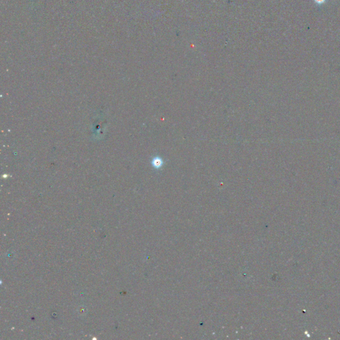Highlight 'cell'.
I'll list each match as a JSON object with an SVG mask.
<instances>
[{"mask_svg":"<svg viewBox=\"0 0 340 340\" xmlns=\"http://www.w3.org/2000/svg\"><path fill=\"white\" fill-rule=\"evenodd\" d=\"M152 164H153L154 167L158 168V167H160V166L161 165V161H160V159L155 158V159H154L153 161H152Z\"/></svg>","mask_w":340,"mask_h":340,"instance_id":"obj_1","label":"cell"}]
</instances>
